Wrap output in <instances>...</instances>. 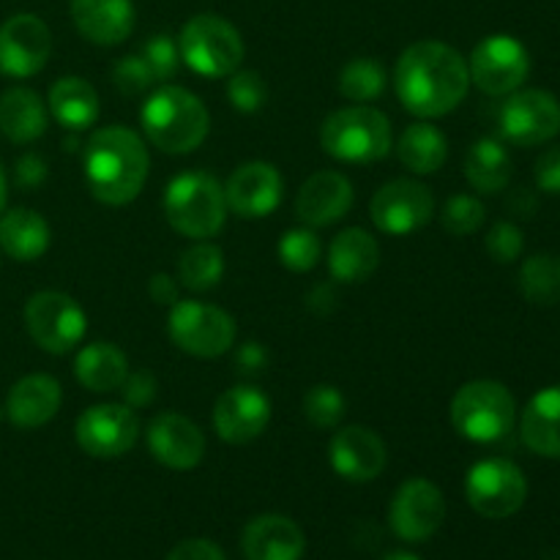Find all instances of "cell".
Returning a JSON list of instances; mask_svg holds the SVG:
<instances>
[{"mask_svg":"<svg viewBox=\"0 0 560 560\" xmlns=\"http://www.w3.org/2000/svg\"><path fill=\"white\" fill-rule=\"evenodd\" d=\"M470 88L468 60L448 44L424 38L399 55L394 91L408 113L441 118L465 102Z\"/></svg>","mask_w":560,"mask_h":560,"instance_id":"6da1fadb","label":"cell"},{"mask_svg":"<svg viewBox=\"0 0 560 560\" xmlns=\"http://www.w3.org/2000/svg\"><path fill=\"white\" fill-rule=\"evenodd\" d=\"M85 180L91 195L104 206H126L148 180L145 142L126 126H104L85 142Z\"/></svg>","mask_w":560,"mask_h":560,"instance_id":"7a4b0ae2","label":"cell"},{"mask_svg":"<svg viewBox=\"0 0 560 560\" xmlns=\"http://www.w3.org/2000/svg\"><path fill=\"white\" fill-rule=\"evenodd\" d=\"M142 131L164 153H191L206 142L211 115L200 96L178 85H162L142 104Z\"/></svg>","mask_w":560,"mask_h":560,"instance_id":"3957f363","label":"cell"},{"mask_svg":"<svg viewBox=\"0 0 560 560\" xmlns=\"http://www.w3.org/2000/svg\"><path fill=\"white\" fill-rule=\"evenodd\" d=\"M164 217L170 228L191 241H206L224 228V186L211 173H180L164 189Z\"/></svg>","mask_w":560,"mask_h":560,"instance_id":"277c9868","label":"cell"},{"mask_svg":"<svg viewBox=\"0 0 560 560\" xmlns=\"http://www.w3.org/2000/svg\"><path fill=\"white\" fill-rule=\"evenodd\" d=\"M320 145L328 156L350 164L381 162L392 151V120L375 107L355 104L326 118Z\"/></svg>","mask_w":560,"mask_h":560,"instance_id":"5b68a950","label":"cell"},{"mask_svg":"<svg viewBox=\"0 0 560 560\" xmlns=\"http://www.w3.org/2000/svg\"><path fill=\"white\" fill-rule=\"evenodd\" d=\"M517 405L512 392L498 381H470L454 394L452 424L465 441L498 443L514 430Z\"/></svg>","mask_w":560,"mask_h":560,"instance_id":"8992f818","label":"cell"},{"mask_svg":"<svg viewBox=\"0 0 560 560\" xmlns=\"http://www.w3.org/2000/svg\"><path fill=\"white\" fill-rule=\"evenodd\" d=\"M180 60L200 77H230L244 60V38L219 14H197L178 38Z\"/></svg>","mask_w":560,"mask_h":560,"instance_id":"52a82bcc","label":"cell"},{"mask_svg":"<svg viewBox=\"0 0 560 560\" xmlns=\"http://www.w3.org/2000/svg\"><path fill=\"white\" fill-rule=\"evenodd\" d=\"M167 334L184 353L217 359L235 342V320L224 310L202 301H175L167 315Z\"/></svg>","mask_w":560,"mask_h":560,"instance_id":"ba28073f","label":"cell"},{"mask_svg":"<svg viewBox=\"0 0 560 560\" xmlns=\"http://www.w3.org/2000/svg\"><path fill=\"white\" fill-rule=\"evenodd\" d=\"M25 328L33 342L52 355H63L82 342L88 317L71 295L42 290L25 304Z\"/></svg>","mask_w":560,"mask_h":560,"instance_id":"9c48e42d","label":"cell"},{"mask_svg":"<svg viewBox=\"0 0 560 560\" xmlns=\"http://www.w3.org/2000/svg\"><path fill=\"white\" fill-rule=\"evenodd\" d=\"M465 495L470 509L487 520H506L525 506L528 481L512 459H481L468 470Z\"/></svg>","mask_w":560,"mask_h":560,"instance_id":"30bf717a","label":"cell"},{"mask_svg":"<svg viewBox=\"0 0 560 560\" xmlns=\"http://www.w3.org/2000/svg\"><path fill=\"white\" fill-rule=\"evenodd\" d=\"M470 82L487 96H509L530 74V55L523 42L506 33H495L476 44L468 60Z\"/></svg>","mask_w":560,"mask_h":560,"instance_id":"8fae6325","label":"cell"},{"mask_svg":"<svg viewBox=\"0 0 560 560\" xmlns=\"http://www.w3.org/2000/svg\"><path fill=\"white\" fill-rule=\"evenodd\" d=\"M77 446L96 459H115L131 452L140 438V419L129 405H93L74 424Z\"/></svg>","mask_w":560,"mask_h":560,"instance_id":"7c38bea8","label":"cell"},{"mask_svg":"<svg viewBox=\"0 0 560 560\" xmlns=\"http://www.w3.org/2000/svg\"><path fill=\"white\" fill-rule=\"evenodd\" d=\"M498 131L506 142L534 148L560 135V104L547 91H520L503 102Z\"/></svg>","mask_w":560,"mask_h":560,"instance_id":"4fadbf2b","label":"cell"},{"mask_svg":"<svg viewBox=\"0 0 560 560\" xmlns=\"http://www.w3.org/2000/svg\"><path fill=\"white\" fill-rule=\"evenodd\" d=\"M446 520V498L430 479H408L388 506V523L402 541L419 545L432 539Z\"/></svg>","mask_w":560,"mask_h":560,"instance_id":"5bb4252c","label":"cell"},{"mask_svg":"<svg viewBox=\"0 0 560 560\" xmlns=\"http://www.w3.org/2000/svg\"><path fill=\"white\" fill-rule=\"evenodd\" d=\"M372 222L386 235H410L424 228L435 213V197L421 180L397 178L372 197Z\"/></svg>","mask_w":560,"mask_h":560,"instance_id":"9a60e30c","label":"cell"},{"mask_svg":"<svg viewBox=\"0 0 560 560\" xmlns=\"http://www.w3.org/2000/svg\"><path fill=\"white\" fill-rule=\"evenodd\" d=\"M52 52V33L36 14H14L0 25V74L25 80L38 74Z\"/></svg>","mask_w":560,"mask_h":560,"instance_id":"2e32d148","label":"cell"},{"mask_svg":"<svg viewBox=\"0 0 560 560\" xmlns=\"http://www.w3.org/2000/svg\"><path fill=\"white\" fill-rule=\"evenodd\" d=\"M268 421H271V399L257 386L228 388L213 408V430L233 446H244L260 438Z\"/></svg>","mask_w":560,"mask_h":560,"instance_id":"e0dca14e","label":"cell"},{"mask_svg":"<svg viewBox=\"0 0 560 560\" xmlns=\"http://www.w3.org/2000/svg\"><path fill=\"white\" fill-rule=\"evenodd\" d=\"M284 180L279 170L268 162H246L224 184L228 211L241 219H262L282 202Z\"/></svg>","mask_w":560,"mask_h":560,"instance_id":"ac0fdd59","label":"cell"},{"mask_svg":"<svg viewBox=\"0 0 560 560\" xmlns=\"http://www.w3.org/2000/svg\"><path fill=\"white\" fill-rule=\"evenodd\" d=\"M145 441L153 459L170 470L197 468L202 454H206V435H202L200 427L186 416L173 413V410L156 413L148 421Z\"/></svg>","mask_w":560,"mask_h":560,"instance_id":"d6986e66","label":"cell"},{"mask_svg":"<svg viewBox=\"0 0 560 560\" xmlns=\"http://www.w3.org/2000/svg\"><path fill=\"white\" fill-rule=\"evenodd\" d=\"M328 459H331V468L337 470L342 479L364 485V481H375L377 476L386 470L388 452L386 443L381 441L377 432H372L370 427L353 424L342 427V430L331 438Z\"/></svg>","mask_w":560,"mask_h":560,"instance_id":"ffe728a7","label":"cell"},{"mask_svg":"<svg viewBox=\"0 0 560 560\" xmlns=\"http://www.w3.org/2000/svg\"><path fill=\"white\" fill-rule=\"evenodd\" d=\"M350 208H353V184L334 170L310 175L295 197V217L306 228H326L339 222Z\"/></svg>","mask_w":560,"mask_h":560,"instance_id":"44dd1931","label":"cell"},{"mask_svg":"<svg viewBox=\"0 0 560 560\" xmlns=\"http://www.w3.org/2000/svg\"><path fill=\"white\" fill-rule=\"evenodd\" d=\"M246 560H301L304 530L282 514H262L244 528L241 536Z\"/></svg>","mask_w":560,"mask_h":560,"instance_id":"7402d4cb","label":"cell"},{"mask_svg":"<svg viewBox=\"0 0 560 560\" xmlns=\"http://www.w3.org/2000/svg\"><path fill=\"white\" fill-rule=\"evenodd\" d=\"M71 20L88 42L98 47H115L129 38L135 27L131 0H71Z\"/></svg>","mask_w":560,"mask_h":560,"instance_id":"603a6c76","label":"cell"},{"mask_svg":"<svg viewBox=\"0 0 560 560\" xmlns=\"http://www.w3.org/2000/svg\"><path fill=\"white\" fill-rule=\"evenodd\" d=\"M60 402H63V392L52 375H27L11 386L5 416L20 430H36L55 419Z\"/></svg>","mask_w":560,"mask_h":560,"instance_id":"cb8c5ba5","label":"cell"},{"mask_svg":"<svg viewBox=\"0 0 560 560\" xmlns=\"http://www.w3.org/2000/svg\"><path fill=\"white\" fill-rule=\"evenodd\" d=\"M381 246L366 230L348 228L328 246V271L337 282L359 284L377 271Z\"/></svg>","mask_w":560,"mask_h":560,"instance_id":"d4e9b609","label":"cell"},{"mask_svg":"<svg viewBox=\"0 0 560 560\" xmlns=\"http://www.w3.org/2000/svg\"><path fill=\"white\" fill-rule=\"evenodd\" d=\"M520 435L539 457L560 459V386L545 388L525 405Z\"/></svg>","mask_w":560,"mask_h":560,"instance_id":"484cf974","label":"cell"},{"mask_svg":"<svg viewBox=\"0 0 560 560\" xmlns=\"http://www.w3.org/2000/svg\"><path fill=\"white\" fill-rule=\"evenodd\" d=\"M47 131V107L31 88H9L0 93V135L16 145L38 140Z\"/></svg>","mask_w":560,"mask_h":560,"instance_id":"4316f807","label":"cell"},{"mask_svg":"<svg viewBox=\"0 0 560 560\" xmlns=\"http://www.w3.org/2000/svg\"><path fill=\"white\" fill-rule=\"evenodd\" d=\"M49 224L31 208H11L0 213V249L16 262H33L47 252Z\"/></svg>","mask_w":560,"mask_h":560,"instance_id":"83f0119b","label":"cell"},{"mask_svg":"<svg viewBox=\"0 0 560 560\" xmlns=\"http://www.w3.org/2000/svg\"><path fill=\"white\" fill-rule=\"evenodd\" d=\"M129 375V359L113 342H93L77 353L74 377L88 392H115Z\"/></svg>","mask_w":560,"mask_h":560,"instance_id":"f1b7e54d","label":"cell"},{"mask_svg":"<svg viewBox=\"0 0 560 560\" xmlns=\"http://www.w3.org/2000/svg\"><path fill=\"white\" fill-rule=\"evenodd\" d=\"M49 113L66 129H88L98 118L96 88L88 80H82V77H60L49 88Z\"/></svg>","mask_w":560,"mask_h":560,"instance_id":"f546056e","label":"cell"},{"mask_svg":"<svg viewBox=\"0 0 560 560\" xmlns=\"http://www.w3.org/2000/svg\"><path fill=\"white\" fill-rule=\"evenodd\" d=\"M514 162L509 156L506 145L495 137H481L470 145L465 156V178L481 195H498L512 180Z\"/></svg>","mask_w":560,"mask_h":560,"instance_id":"4dcf8cb0","label":"cell"},{"mask_svg":"<svg viewBox=\"0 0 560 560\" xmlns=\"http://www.w3.org/2000/svg\"><path fill=\"white\" fill-rule=\"evenodd\" d=\"M399 162L416 175H432L446 164L448 142L443 131L432 124H413L399 137Z\"/></svg>","mask_w":560,"mask_h":560,"instance_id":"1f68e13d","label":"cell"},{"mask_svg":"<svg viewBox=\"0 0 560 560\" xmlns=\"http://www.w3.org/2000/svg\"><path fill=\"white\" fill-rule=\"evenodd\" d=\"M520 290L525 299L536 306H558L560 304V255L528 257L520 268Z\"/></svg>","mask_w":560,"mask_h":560,"instance_id":"d6a6232c","label":"cell"},{"mask_svg":"<svg viewBox=\"0 0 560 560\" xmlns=\"http://www.w3.org/2000/svg\"><path fill=\"white\" fill-rule=\"evenodd\" d=\"M224 277V255L217 244H195L186 249L178 260V279L184 288L197 290H211L222 282Z\"/></svg>","mask_w":560,"mask_h":560,"instance_id":"836d02e7","label":"cell"},{"mask_svg":"<svg viewBox=\"0 0 560 560\" xmlns=\"http://www.w3.org/2000/svg\"><path fill=\"white\" fill-rule=\"evenodd\" d=\"M383 91H386V69L375 58H355L339 71V93L350 102H375Z\"/></svg>","mask_w":560,"mask_h":560,"instance_id":"e575fe53","label":"cell"},{"mask_svg":"<svg viewBox=\"0 0 560 560\" xmlns=\"http://www.w3.org/2000/svg\"><path fill=\"white\" fill-rule=\"evenodd\" d=\"M320 238L315 235L312 228H293L279 238L277 255L284 268L295 273H306L320 262Z\"/></svg>","mask_w":560,"mask_h":560,"instance_id":"d590c367","label":"cell"},{"mask_svg":"<svg viewBox=\"0 0 560 560\" xmlns=\"http://www.w3.org/2000/svg\"><path fill=\"white\" fill-rule=\"evenodd\" d=\"M304 416L317 430H334L345 416V397L331 383L312 386L304 394Z\"/></svg>","mask_w":560,"mask_h":560,"instance_id":"8d00e7d4","label":"cell"},{"mask_svg":"<svg viewBox=\"0 0 560 560\" xmlns=\"http://www.w3.org/2000/svg\"><path fill=\"white\" fill-rule=\"evenodd\" d=\"M487 211L481 200L474 195H454L446 200V208L441 213V222L446 233L452 235H470L485 224Z\"/></svg>","mask_w":560,"mask_h":560,"instance_id":"74e56055","label":"cell"},{"mask_svg":"<svg viewBox=\"0 0 560 560\" xmlns=\"http://www.w3.org/2000/svg\"><path fill=\"white\" fill-rule=\"evenodd\" d=\"M266 98V82L257 71H233L228 77V102L238 113H257V109H262Z\"/></svg>","mask_w":560,"mask_h":560,"instance_id":"f35d334b","label":"cell"},{"mask_svg":"<svg viewBox=\"0 0 560 560\" xmlns=\"http://www.w3.org/2000/svg\"><path fill=\"white\" fill-rule=\"evenodd\" d=\"M140 55H142V60L148 63V69H151L153 80L156 82H167L178 74L180 49H178V44H175L170 36H164V33L148 38V42L142 44Z\"/></svg>","mask_w":560,"mask_h":560,"instance_id":"ab89813d","label":"cell"},{"mask_svg":"<svg viewBox=\"0 0 560 560\" xmlns=\"http://www.w3.org/2000/svg\"><path fill=\"white\" fill-rule=\"evenodd\" d=\"M113 82L124 96H140L148 88L153 85V74L148 69V63L142 60V55H124L118 63L113 66Z\"/></svg>","mask_w":560,"mask_h":560,"instance_id":"60d3db41","label":"cell"},{"mask_svg":"<svg viewBox=\"0 0 560 560\" xmlns=\"http://www.w3.org/2000/svg\"><path fill=\"white\" fill-rule=\"evenodd\" d=\"M487 252L495 262H514L525 249V238H523V230L512 222H498L492 224V230L487 233L485 241Z\"/></svg>","mask_w":560,"mask_h":560,"instance_id":"b9f144b4","label":"cell"},{"mask_svg":"<svg viewBox=\"0 0 560 560\" xmlns=\"http://www.w3.org/2000/svg\"><path fill=\"white\" fill-rule=\"evenodd\" d=\"M120 392H124V405H129V408H145L156 397V377L151 372H131L120 383Z\"/></svg>","mask_w":560,"mask_h":560,"instance_id":"7bdbcfd3","label":"cell"},{"mask_svg":"<svg viewBox=\"0 0 560 560\" xmlns=\"http://www.w3.org/2000/svg\"><path fill=\"white\" fill-rule=\"evenodd\" d=\"M536 186L547 195H560V145L541 153L536 162Z\"/></svg>","mask_w":560,"mask_h":560,"instance_id":"ee69618b","label":"cell"},{"mask_svg":"<svg viewBox=\"0 0 560 560\" xmlns=\"http://www.w3.org/2000/svg\"><path fill=\"white\" fill-rule=\"evenodd\" d=\"M164 560H228V558H224L222 547L213 545V541L186 539L180 541V545H175Z\"/></svg>","mask_w":560,"mask_h":560,"instance_id":"f6af8a7d","label":"cell"},{"mask_svg":"<svg viewBox=\"0 0 560 560\" xmlns=\"http://www.w3.org/2000/svg\"><path fill=\"white\" fill-rule=\"evenodd\" d=\"M44 178H47V164H44V159H38L36 153H27V156H22L20 162H16V180H20L22 186H38L44 184Z\"/></svg>","mask_w":560,"mask_h":560,"instance_id":"bcb514c9","label":"cell"},{"mask_svg":"<svg viewBox=\"0 0 560 560\" xmlns=\"http://www.w3.org/2000/svg\"><path fill=\"white\" fill-rule=\"evenodd\" d=\"M148 293H151V299L162 306H173L175 301H180L178 282H175L173 277H167V273H156V277L151 279V284H148Z\"/></svg>","mask_w":560,"mask_h":560,"instance_id":"7dc6e473","label":"cell"},{"mask_svg":"<svg viewBox=\"0 0 560 560\" xmlns=\"http://www.w3.org/2000/svg\"><path fill=\"white\" fill-rule=\"evenodd\" d=\"M235 361H238L241 372H260L262 366H266L268 353H266V348H262V345L246 342L244 348L235 353Z\"/></svg>","mask_w":560,"mask_h":560,"instance_id":"c3c4849f","label":"cell"},{"mask_svg":"<svg viewBox=\"0 0 560 560\" xmlns=\"http://www.w3.org/2000/svg\"><path fill=\"white\" fill-rule=\"evenodd\" d=\"M509 208H514V211H517L520 217H534V211H536V197L530 195L528 189H520L517 197H514V200L509 202Z\"/></svg>","mask_w":560,"mask_h":560,"instance_id":"681fc988","label":"cell"},{"mask_svg":"<svg viewBox=\"0 0 560 560\" xmlns=\"http://www.w3.org/2000/svg\"><path fill=\"white\" fill-rule=\"evenodd\" d=\"M5 200H9V184H5L3 164H0V213L5 211Z\"/></svg>","mask_w":560,"mask_h":560,"instance_id":"f907efd6","label":"cell"},{"mask_svg":"<svg viewBox=\"0 0 560 560\" xmlns=\"http://www.w3.org/2000/svg\"><path fill=\"white\" fill-rule=\"evenodd\" d=\"M381 560H421V558H419V556H413V552L397 550V552H388V556H383Z\"/></svg>","mask_w":560,"mask_h":560,"instance_id":"816d5d0a","label":"cell"},{"mask_svg":"<svg viewBox=\"0 0 560 560\" xmlns=\"http://www.w3.org/2000/svg\"><path fill=\"white\" fill-rule=\"evenodd\" d=\"M0 419H3V410H0Z\"/></svg>","mask_w":560,"mask_h":560,"instance_id":"f5cc1de1","label":"cell"}]
</instances>
